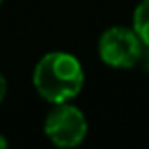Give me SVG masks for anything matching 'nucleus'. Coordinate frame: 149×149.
<instances>
[{
	"label": "nucleus",
	"mask_w": 149,
	"mask_h": 149,
	"mask_svg": "<svg viewBox=\"0 0 149 149\" xmlns=\"http://www.w3.org/2000/svg\"><path fill=\"white\" fill-rule=\"evenodd\" d=\"M34 87L38 95L51 104L70 102L83 87V68L74 55L64 51H51L38 61L34 68Z\"/></svg>",
	"instance_id": "nucleus-1"
},
{
	"label": "nucleus",
	"mask_w": 149,
	"mask_h": 149,
	"mask_svg": "<svg viewBox=\"0 0 149 149\" xmlns=\"http://www.w3.org/2000/svg\"><path fill=\"white\" fill-rule=\"evenodd\" d=\"M89 130L83 111L68 102L55 104L45 117L44 132L57 147H76L85 140Z\"/></svg>",
	"instance_id": "nucleus-2"
},
{
	"label": "nucleus",
	"mask_w": 149,
	"mask_h": 149,
	"mask_svg": "<svg viewBox=\"0 0 149 149\" xmlns=\"http://www.w3.org/2000/svg\"><path fill=\"white\" fill-rule=\"evenodd\" d=\"M143 42L127 26H111L98 40V55L102 62L111 68H132L138 66Z\"/></svg>",
	"instance_id": "nucleus-3"
},
{
	"label": "nucleus",
	"mask_w": 149,
	"mask_h": 149,
	"mask_svg": "<svg viewBox=\"0 0 149 149\" xmlns=\"http://www.w3.org/2000/svg\"><path fill=\"white\" fill-rule=\"evenodd\" d=\"M132 29L140 36V40L149 45V0H142L134 10Z\"/></svg>",
	"instance_id": "nucleus-4"
},
{
	"label": "nucleus",
	"mask_w": 149,
	"mask_h": 149,
	"mask_svg": "<svg viewBox=\"0 0 149 149\" xmlns=\"http://www.w3.org/2000/svg\"><path fill=\"white\" fill-rule=\"evenodd\" d=\"M138 66H142L143 70L149 74V45L143 44V49H142V55H140V61H138Z\"/></svg>",
	"instance_id": "nucleus-5"
},
{
	"label": "nucleus",
	"mask_w": 149,
	"mask_h": 149,
	"mask_svg": "<svg viewBox=\"0 0 149 149\" xmlns=\"http://www.w3.org/2000/svg\"><path fill=\"white\" fill-rule=\"evenodd\" d=\"M6 91H8V83H6V77L0 74V102L4 100V96H6Z\"/></svg>",
	"instance_id": "nucleus-6"
},
{
	"label": "nucleus",
	"mask_w": 149,
	"mask_h": 149,
	"mask_svg": "<svg viewBox=\"0 0 149 149\" xmlns=\"http://www.w3.org/2000/svg\"><path fill=\"white\" fill-rule=\"evenodd\" d=\"M8 146V142H6V138H4V136L2 134H0V149H4V147H6Z\"/></svg>",
	"instance_id": "nucleus-7"
},
{
	"label": "nucleus",
	"mask_w": 149,
	"mask_h": 149,
	"mask_svg": "<svg viewBox=\"0 0 149 149\" xmlns=\"http://www.w3.org/2000/svg\"><path fill=\"white\" fill-rule=\"evenodd\" d=\"M2 2H4V0H0V4H2Z\"/></svg>",
	"instance_id": "nucleus-8"
}]
</instances>
